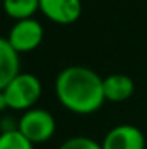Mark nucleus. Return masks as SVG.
I'll use <instances>...</instances> for the list:
<instances>
[{
  "instance_id": "nucleus-9",
  "label": "nucleus",
  "mask_w": 147,
  "mask_h": 149,
  "mask_svg": "<svg viewBox=\"0 0 147 149\" xmlns=\"http://www.w3.org/2000/svg\"><path fill=\"white\" fill-rule=\"evenodd\" d=\"M2 6L10 17L21 21L33 17L40 10V0H2Z\"/></svg>"
},
{
  "instance_id": "nucleus-12",
  "label": "nucleus",
  "mask_w": 147,
  "mask_h": 149,
  "mask_svg": "<svg viewBox=\"0 0 147 149\" xmlns=\"http://www.w3.org/2000/svg\"><path fill=\"white\" fill-rule=\"evenodd\" d=\"M5 108H8V105H6V100H5V95H3V91H0V111H3Z\"/></svg>"
},
{
  "instance_id": "nucleus-10",
  "label": "nucleus",
  "mask_w": 147,
  "mask_h": 149,
  "mask_svg": "<svg viewBox=\"0 0 147 149\" xmlns=\"http://www.w3.org/2000/svg\"><path fill=\"white\" fill-rule=\"evenodd\" d=\"M33 146L35 144L30 143L17 129L0 133V149H33Z\"/></svg>"
},
{
  "instance_id": "nucleus-1",
  "label": "nucleus",
  "mask_w": 147,
  "mask_h": 149,
  "mask_svg": "<svg viewBox=\"0 0 147 149\" xmlns=\"http://www.w3.org/2000/svg\"><path fill=\"white\" fill-rule=\"evenodd\" d=\"M55 94L66 109L76 114H90L106 102L103 78L81 65L66 67L57 74Z\"/></svg>"
},
{
  "instance_id": "nucleus-3",
  "label": "nucleus",
  "mask_w": 147,
  "mask_h": 149,
  "mask_svg": "<svg viewBox=\"0 0 147 149\" xmlns=\"http://www.w3.org/2000/svg\"><path fill=\"white\" fill-rule=\"evenodd\" d=\"M17 130L33 144L51 140L55 132V119L48 109L30 108L21 116Z\"/></svg>"
},
{
  "instance_id": "nucleus-5",
  "label": "nucleus",
  "mask_w": 147,
  "mask_h": 149,
  "mask_svg": "<svg viewBox=\"0 0 147 149\" xmlns=\"http://www.w3.org/2000/svg\"><path fill=\"white\" fill-rule=\"evenodd\" d=\"M103 149H146L144 133L135 125L120 124L115 125L106 133L103 143Z\"/></svg>"
},
{
  "instance_id": "nucleus-11",
  "label": "nucleus",
  "mask_w": 147,
  "mask_h": 149,
  "mask_svg": "<svg viewBox=\"0 0 147 149\" xmlns=\"http://www.w3.org/2000/svg\"><path fill=\"white\" fill-rule=\"evenodd\" d=\"M59 149H103L101 143H97L95 140L89 136H73L60 144Z\"/></svg>"
},
{
  "instance_id": "nucleus-2",
  "label": "nucleus",
  "mask_w": 147,
  "mask_h": 149,
  "mask_svg": "<svg viewBox=\"0 0 147 149\" xmlns=\"http://www.w3.org/2000/svg\"><path fill=\"white\" fill-rule=\"evenodd\" d=\"M3 95L8 108L27 111L41 97V83L32 73H17L3 89Z\"/></svg>"
},
{
  "instance_id": "nucleus-8",
  "label": "nucleus",
  "mask_w": 147,
  "mask_h": 149,
  "mask_svg": "<svg viewBox=\"0 0 147 149\" xmlns=\"http://www.w3.org/2000/svg\"><path fill=\"white\" fill-rule=\"evenodd\" d=\"M19 72V52L14 51L5 37H0V91H3L8 83Z\"/></svg>"
},
{
  "instance_id": "nucleus-7",
  "label": "nucleus",
  "mask_w": 147,
  "mask_h": 149,
  "mask_svg": "<svg viewBox=\"0 0 147 149\" xmlns=\"http://www.w3.org/2000/svg\"><path fill=\"white\" fill-rule=\"evenodd\" d=\"M103 91L106 100L120 103L135 94V81L128 74L114 73L108 78H103Z\"/></svg>"
},
{
  "instance_id": "nucleus-6",
  "label": "nucleus",
  "mask_w": 147,
  "mask_h": 149,
  "mask_svg": "<svg viewBox=\"0 0 147 149\" xmlns=\"http://www.w3.org/2000/svg\"><path fill=\"white\" fill-rule=\"evenodd\" d=\"M40 11L49 21L62 26L73 24L81 17V0H40Z\"/></svg>"
},
{
  "instance_id": "nucleus-13",
  "label": "nucleus",
  "mask_w": 147,
  "mask_h": 149,
  "mask_svg": "<svg viewBox=\"0 0 147 149\" xmlns=\"http://www.w3.org/2000/svg\"><path fill=\"white\" fill-rule=\"evenodd\" d=\"M0 5H2V0H0Z\"/></svg>"
},
{
  "instance_id": "nucleus-4",
  "label": "nucleus",
  "mask_w": 147,
  "mask_h": 149,
  "mask_svg": "<svg viewBox=\"0 0 147 149\" xmlns=\"http://www.w3.org/2000/svg\"><path fill=\"white\" fill-rule=\"evenodd\" d=\"M43 37H44L43 26L37 19L29 17V19L16 21V24L11 27L6 40L14 48L16 52L26 54V52L37 49L43 41Z\"/></svg>"
}]
</instances>
